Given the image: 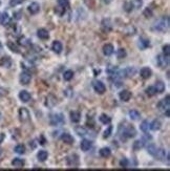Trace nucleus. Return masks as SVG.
<instances>
[{"instance_id": "f257e3e1", "label": "nucleus", "mask_w": 170, "mask_h": 171, "mask_svg": "<svg viewBox=\"0 0 170 171\" xmlns=\"http://www.w3.org/2000/svg\"><path fill=\"white\" fill-rule=\"evenodd\" d=\"M169 29V17L168 16H164V17L160 18L159 20L155 21V23L153 24L152 29L157 32H161L164 33Z\"/></svg>"}, {"instance_id": "f03ea898", "label": "nucleus", "mask_w": 170, "mask_h": 171, "mask_svg": "<svg viewBox=\"0 0 170 171\" xmlns=\"http://www.w3.org/2000/svg\"><path fill=\"white\" fill-rule=\"evenodd\" d=\"M65 122L64 117L62 116L61 113H57V114H52L51 119H49V124L52 126H60L61 124Z\"/></svg>"}, {"instance_id": "7ed1b4c3", "label": "nucleus", "mask_w": 170, "mask_h": 171, "mask_svg": "<svg viewBox=\"0 0 170 171\" xmlns=\"http://www.w3.org/2000/svg\"><path fill=\"white\" fill-rule=\"evenodd\" d=\"M137 136V131L133 128L132 126H127L126 128L123 129V134H122L121 138L122 139H129V138H133V137Z\"/></svg>"}, {"instance_id": "20e7f679", "label": "nucleus", "mask_w": 170, "mask_h": 171, "mask_svg": "<svg viewBox=\"0 0 170 171\" xmlns=\"http://www.w3.org/2000/svg\"><path fill=\"white\" fill-rule=\"evenodd\" d=\"M170 97L167 96L165 99H163L162 101H160L159 104H157V108L160 109V110L164 111L165 112L166 110H169V107H170Z\"/></svg>"}, {"instance_id": "39448f33", "label": "nucleus", "mask_w": 170, "mask_h": 171, "mask_svg": "<svg viewBox=\"0 0 170 171\" xmlns=\"http://www.w3.org/2000/svg\"><path fill=\"white\" fill-rule=\"evenodd\" d=\"M155 158L160 161H165V159H167V161L169 162V154H168L167 151L163 148H157V152H155Z\"/></svg>"}, {"instance_id": "423d86ee", "label": "nucleus", "mask_w": 170, "mask_h": 171, "mask_svg": "<svg viewBox=\"0 0 170 171\" xmlns=\"http://www.w3.org/2000/svg\"><path fill=\"white\" fill-rule=\"evenodd\" d=\"M169 57H166L165 55H159L157 58V62L161 68H165L169 65Z\"/></svg>"}, {"instance_id": "0eeeda50", "label": "nucleus", "mask_w": 170, "mask_h": 171, "mask_svg": "<svg viewBox=\"0 0 170 171\" xmlns=\"http://www.w3.org/2000/svg\"><path fill=\"white\" fill-rule=\"evenodd\" d=\"M32 80V75L27 70H24L20 75V83L22 85H27Z\"/></svg>"}, {"instance_id": "6e6552de", "label": "nucleus", "mask_w": 170, "mask_h": 171, "mask_svg": "<svg viewBox=\"0 0 170 171\" xmlns=\"http://www.w3.org/2000/svg\"><path fill=\"white\" fill-rule=\"evenodd\" d=\"M18 114H19V119L21 122H27V121L29 120V112L26 108H24V107L19 109Z\"/></svg>"}, {"instance_id": "1a4fd4ad", "label": "nucleus", "mask_w": 170, "mask_h": 171, "mask_svg": "<svg viewBox=\"0 0 170 171\" xmlns=\"http://www.w3.org/2000/svg\"><path fill=\"white\" fill-rule=\"evenodd\" d=\"M93 89H95L96 92L99 93V95H103L106 91L105 85H104V83L101 82V81H96V82L93 83Z\"/></svg>"}, {"instance_id": "9d476101", "label": "nucleus", "mask_w": 170, "mask_h": 171, "mask_svg": "<svg viewBox=\"0 0 170 171\" xmlns=\"http://www.w3.org/2000/svg\"><path fill=\"white\" fill-rule=\"evenodd\" d=\"M10 22H11V18H10L9 14L5 13V12L0 13V25L5 26V25L10 24Z\"/></svg>"}, {"instance_id": "9b49d317", "label": "nucleus", "mask_w": 170, "mask_h": 171, "mask_svg": "<svg viewBox=\"0 0 170 171\" xmlns=\"http://www.w3.org/2000/svg\"><path fill=\"white\" fill-rule=\"evenodd\" d=\"M131 96H132L131 92L129 90H127V89H124V90H122L121 92L119 93L120 99H121L122 101H124V102H128L131 99Z\"/></svg>"}, {"instance_id": "f8f14e48", "label": "nucleus", "mask_w": 170, "mask_h": 171, "mask_svg": "<svg viewBox=\"0 0 170 171\" xmlns=\"http://www.w3.org/2000/svg\"><path fill=\"white\" fill-rule=\"evenodd\" d=\"M31 93L26 90H21L19 92V99L22 101L23 103H27L29 100H31Z\"/></svg>"}, {"instance_id": "ddd939ff", "label": "nucleus", "mask_w": 170, "mask_h": 171, "mask_svg": "<svg viewBox=\"0 0 170 171\" xmlns=\"http://www.w3.org/2000/svg\"><path fill=\"white\" fill-rule=\"evenodd\" d=\"M67 165L68 166H78L79 165V159H78L77 154H74V156H71L67 158Z\"/></svg>"}, {"instance_id": "4468645a", "label": "nucleus", "mask_w": 170, "mask_h": 171, "mask_svg": "<svg viewBox=\"0 0 170 171\" xmlns=\"http://www.w3.org/2000/svg\"><path fill=\"white\" fill-rule=\"evenodd\" d=\"M140 75L143 79H149L152 75V71H151L150 68H148V67H143L140 71Z\"/></svg>"}, {"instance_id": "2eb2a0df", "label": "nucleus", "mask_w": 170, "mask_h": 171, "mask_svg": "<svg viewBox=\"0 0 170 171\" xmlns=\"http://www.w3.org/2000/svg\"><path fill=\"white\" fill-rule=\"evenodd\" d=\"M37 35L40 39H42V40H46V39L49 38V32H47V29H39L37 32Z\"/></svg>"}, {"instance_id": "dca6fc26", "label": "nucleus", "mask_w": 170, "mask_h": 171, "mask_svg": "<svg viewBox=\"0 0 170 171\" xmlns=\"http://www.w3.org/2000/svg\"><path fill=\"white\" fill-rule=\"evenodd\" d=\"M52 49L53 51H55L56 54H60L63 49V46H62V43L60 41H54L53 44H52Z\"/></svg>"}, {"instance_id": "f3484780", "label": "nucleus", "mask_w": 170, "mask_h": 171, "mask_svg": "<svg viewBox=\"0 0 170 171\" xmlns=\"http://www.w3.org/2000/svg\"><path fill=\"white\" fill-rule=\"evenodd\" d=\"M61 140L63 141V143H65V144H68V145H71L74 143V138L69 134H67V132H64V134H62V136H61Z\"/></svg>"}, {"instance_id": "a211bd4d", "label": "nucleus", "mask_w": 170, "mask_h": 171, "mask_svg": "<svg viewBox=\"0 0 170 171\" xmlns=\"http://www.w3.org/2000/svg\"><path fill=\"white\" fill-rule=\"evenodd\" d=\"M39 11H40V5L38 4L37 2H33L29 5V12L32 15H35V14H37Z\"/></svg>"}, {"instance_id": "6ab92c4d", "label": "nucleus", "mask_w": 170, "mask_h": 171, "mask_svg": "<svg viewBox=\"0 0 170 171\" xmlns=\"http://www.w3.org/2000/svg\"><path fill=\"white\" fill-rule=\"evenodd\" d=\"M24 164H25L24 160L19 159V158H16L12 161V165H13L15 168H22V167L24 166Z\"/></svg>"}, {"instance_id": "aec40b11", "label": "nucleus", "mask_w": 170, "mask_h": 171, "mask_svg": "<svg viewBox=\"0 0 170 171\" xmlns=\"http://www.w3.org/2000/svg\"><path fill=\"white\" fill-rule=\"evenodd\" d=\"M113 51L115 48H113V44H105L103 46V54L105 56H111L113 54Z\"/></svg>"}, {"instance_id": "412c9836", "label": "nucleus", "mask_w": 170, "mask_h": 171, "mask_svg": "<svg viewBox=\"0 0 170 171\" xmlns=\"http://www.w3.org/2000/svg\"><path fill=\"white\" fill-rule=\"evenodd\" d=\"M37 158L40 162H45L47 160V158H49V153L45 150H40L37 153Z\"/></svg>"}, {"instance_id": "4be33fe9", "label": "nucleus", "mask_w": 170, "mask_h": 171, "mask_svg": "<svg viewBox=\"0 0 170 171\" xmlns=\"http://www.w3.org/2000/svg\"><path fill=\"white\" fill-rule=\"evenodd\" d=\"M149 45H150V42H149L148 39H145V38H140V40H139V47L140 48L145 49V48H147V47H149Z\"/></svg>"}, {"instance_id": "5701e85b", "label": "nucleus", "mask_w": 170, "mask_h": 171, "mask_svg": "<svg viewBox=\"0 0 170 171\" xmlns=\"http://www.w3.org/2000/svg\"><path fill=\"white\" fill-rule=\"evenodd\" d=\"M81 149L83 151H88L89 149L91 148V141L89 140H83L81 142V145H80Z\"/></svg>"}, {"instance_id": "b1692460", "label": "nucleus", "mask_w": 170, "mask_h": 171, "mask_svg": "<svg viewBox=\"0 0 170 171\" xmlns=\"http://www.w3.org/2000/svg\"><path fill=\"white\" fill-rule=\"evenodd\" d=\"M71 120L74 123H78L81 120V113L79 111H71Z\"/></svg>"}, {"instance_id": "393cba45", "label": "nucleus", "mask_w": 170, "mask_h": 171, "mask_svg": "<svg viewBox=\"0 0 170 171\" xmlns=\"http://www.w3.org/2000/svg\"><path fill=\"white\" fill-rule=\"evenodd\" d=\"M144 146H145L144 140H138V141H135V142H133L132 148H133V150L138 151V150H141Z\"/></svg>"}, {"instance_id": "a878e982", "label": "nucleus", "mask_w": 170, "mask_h": 171, "mask_svg": "<svg viewBox=\"0 0 170 171\" xmlns=\"http://www.w3.org/2000/svg\"><path fill=\"white\" fill-rule=\"evenodd\" d=\"M0 65L3 66V67L9 68V67L12 66V60L9 58V57H3V58L0 60Z\"/></svg>"}, {"instance_id": "bb28decb", "label": "nucleus", "mask_w": 170, "mask_h": 171, "mask_svg": "<svg viewBox=\"0 0 170 171\" xmlns=\"http://www.w3.org/2000/svg\"><path fill=\"white\" fill-rule=\"evenodd\" d=\"M135 68H131V67H128V68H126V69H124L123 71H122V73H124V75H122V77H132L133 75L135 73Z\"/></svg>"}, {"instance_id": "cd10ccee", "label": "nucleus", "mask_w": 170, "mask_h": 171, "mask_svg": "<svg viewBox=\"0 0 170 171\" xmlns=\"http://www.w3.org/2000/svg\"><path fill=\"white\" fill-rule=\"evenodd\" d=\"M100 156H102V158H109V156H111V150L109 148H107V147H105V148H102L101 150H100Z\"/></svg>"}, {"instance_id": "c85d7f7f", "label": "nucleus", "mask_w": 170, "mask_h": 171, "mask_svg": "<svg viewBox=\"0 0 170 171\" xmlns=\"http://www.w3.org/2000/svg\"><path fill=\"white\" fill-rule=\"evenodd\" d=\"M128 114H129V118L133 121H137L141 118V113H140L138 110H130L128 112Z\"/></svg>"}, {"instance_id": "c756f323", "label": "nucleus", "mask_w": 170, "mask_h": 171, "mask_svg": "<svg viewBox=\"0 0 170 171\" xmlns=\"http://www.w3.org/2000/svg\"><path fill=\"white\" fill-rule=\"evenodd\" d=\"M141 130L143 131V132H145V134L149 132V130H150V123L146 120L143 121L141 124Z\"/></svg>"}, {"instance_id": "7c9ffc66", "label": "nucleus", "mask_w": 170, "mask_h": 171, "mask_svg": "<svg viewBox=\"0 0 170 171\" xmlns=\"http://www.w3.org/2000/svg\"><path fill=\"white\" fill-rule=\"evenodd\" d=\"M155 87L157 92H159V93H162L163 91H165V84H164L163 82H161V81H157V82L155 83Z\"/></svg>"}, {"instance_id": "2f4dec72", "label": "nucleus", "mask_w": 170, "mask_h": 171, "mask_svg": "<svg viewBox=\"0 0 170 171\" xmlns=\"http://www.w3.org/2000/svg\"><path fill=\"white\" fill-rule=\"evenodd\" d=\"M102 29H103L104 32H109L111 29V23L108 19L103 20V22H102Z\"/></svg>"}, {"instance_id": "473e14b6", "label": "nucleus", "mask_w": 170, "mask_h": 171, "mask_svg": "<svg viewBox=\"0 0 170 171\" xmlns=\"http://www.w3.org/2000/svg\"><path fill=\"white\" fill-rule=\"evenodd\" d=\"M99 119H100V122L103 123V124H105V125L110 124V122H111L110 117H108L107 114H101Z\"/></svg>"}, {"instance_id": "72a5a7b5", "label": "nucleus", "mask_w": 170, "mask_h": 171, "mask_svg": "<svg viewBox=\"0 0 170 171\" xmlns=\"http://www.w3.org/2000/svg\"><path fill=\"white\" fill-rule=\"evenodd\" d=\"M161 122H160L159 120H155L152 123H150V129H152V130L157 131L159 130L160 128H161Z\"/></svg>"}, {"instance_id": "f704fd0d", "label": "nucleus", "mask_w": 170, "mask_h": 171, "mask_svg": "<svg viewBox=\"0 0 170 171\" xmlns=\"http://www.w3.org/2000/svg\"><path fill=\"white\" fill-rule=\"evenodd\" d=\"M15 152L16 153H18V154H23V153H25V147H24V145H21V144H19V145H17V146L15 147Z\"/></svg>"}, {"instance_id": "c9c22d12", "label": "nucleus", "mask_w": 170, "mask_h": 171, "mask_svg": "<svg viewBox=\"0 0 170 171\" xmlns=\"http://www.w3.org/2000/svg\"><path fill=\"white\" fill-rule=\"evenodd\" d=\"M157 147L155 146V145L151 144V145H149V146H147L148 153L151 154L152 156H155V152H157Z\"/></svg>"}, {"instance_id": "e433bc0d", "label": "nucleus", "mask_w": 170, "mask_h": 171, "mask_svg": "<svg viewBox=\"0 0 170 171\" xmlns=\"http://www.w3.org/2000/svg\"><path fill=\"white\" fill-rule=\"evenodd\" d=\"M63 78H64L65 81H71V79L74 78V73L73 70H66L63 75Z\"/></svg>"}, {"instance_id": "4c0bfd02", "label": "nucleus", "mask_w": 170, "mask_h": 171, "mask_svg": "<svg viewBox=\"0 0 170 171\" xmlns=\"http://www.w3.org/2000/svg\"><path fill=\"white\" fill-rule=\"evenodd\" d=\"M76 132H77L79 136H85V134H87V130L84 127H81V126H79V127H76Z\"/></svg>"}, {"instance_id": "58836bf2", "label": "nucleus", "mask_w": 170, "mask_h": 171, "mask_svg": "<svg viewBox=\"0 0 170 171\" xmlns=\"http://www.w3.org/2000/svg\"><path fill=\"white\" fill-rule=\"evenodd\" d=\"M146 93H147L148 97H153L157 93V90H155V86H150L148 87L147 89H146Z\"/></svg>"}, {"instance_id": "ea45409f", "label": "nucleus", "mask_w": 170, "mask_h": 171, "mask_svg": "<svg viewBox=\"0 0 170 171\" xmlns=\"http://www.w3.org/2000/svg\"><path fill=\"white\" fill-rule=\"evenodd\" d=\"M126 55H127V53H126V51L124 48L118 49L117 56H118V58H119V59H124L126 57Z\"/></svg>"}, {"instance_id": "a19ab883", "label": "nucleus", "mask_w": 170, "mask_h": 171, "mask_svg": "<svg viewBox=\"0 0 170 171\" xmlns=\"http://www.w3.org/2000/svg\"><path fill=\"white\" fill-rule=\"evenodd\" d=\"M18 43H19L20 45H22V46H27V45L31 44V42H29V39H26V38H24V37L20 38L19 42H18Z\"/></svg>"}, {"instance_id": "79ce46f5", "label": "nucleus", "mask_w": 170, "mask_h": 171, "mask_svg": "<svg viewBox=\"0 0 170 171\" xmlns=\"http://www.w3.org/2000/svg\"><path fill=\"white\" fill-rule=\"evenodd\" d=\"M133 7H135V5H133V3L131 2V1L130 2H126L125 4H124V10L129 13V12H131L133 10Z\"/></svg>"}, {"instance_id": "37998d69", "label": "nucleus", "mask_w": 170, "mask_h": 171, "mask_svg": "<svg viewBox=\"0 0 170 171\" xmlns=\"http://www.w3.org/2000/svg\"><path fill=\"white\" fill-rule=\"evenodd\" d=\"M55 13L57 14V15H59V16H63L64 15V13H65V7H57L55 9Z\"/></svg>"}, {"instance_id": "c03bdc74", "label": "nucleus", "mask_w": 170, "mask_h": 171, "mask_svg": "<svg viewBox=\"0 0 170 171\" xmlns=\"http://www.w3.org/2000/svg\"><path fill=\"white\" fill-rule=\"evenodd\" d=\"M7 46L14 53H19V49H18V46L16 44H14L13 42H7Z\"/></svg>"}, {"instance_id": "a18cd8bd", "label": "nucleus", "mask_w": 170, "mask_h": 171, "mask_svg": "<svg viewBox=\"0 0 170 171\" xmlns=\"http://www.w3.org/2000/svg\"><path fill=\"white\" fill-rule=\"evenodd\" d=\"M58 4L62 7H69V0H58Z\"/></svg>"}, {"instance_id": "49530a36", "label": "nucleus", "mask_w": 170, "mask_h": 171, "mask_svg": "<svg viewBox=\"0 0 170 171\" xmlns=\"http://www.w3.org/2000/svg\"><path fill=\"white\" fill-rule=\"evenodd\" d=\"M143 15L145 16L146 18H150V17H152V11H151V10L149 9V7H147V9L144 10Z\"/></svg>"}, {"instance_id": "de8ad7c7", "label": "nucleus", "mask_w": 170, "mask_h": 171, "mask_svg": "<svg viewBox=\"0 0 170 171\" xmlns=\"http://www.w3.org/2000/svg\"><path fill=\"white\" fill-rule=\"evenodd\" d=\"M111 131H113V126H109L108 128L104 131V134H103L104 138H105V139L109 138V137H110V134H111Z\"/></svg>"}, {"instance_id": "09e8293b", "label": "nucleus", "mask_w": 170, "mask_h": 171, "mask_svg": "<svg viewBox=\"0 0 170 171\" xmlns=\"http://www.w3.org/2000/svg\"><path fill=\"white\" fill-rule=\"evenodd\" d=\"M163 55H165L166 57H169V54H170V46L168 44L164 45L163 46Z\"/></svg>"}, {"instance_id": "8fccbe9b", "label": "nucleus", "mask_w": 170, "mask_h": 171, "mask_svg": "<svg viewBox=\"0 0 170 171\" xmlns=\"http://www.w3.org/2000/svg\"><path fill=\"white\" fill-rule=\"evenodd\" d=\"M120 166L122 167V168H126V167L128 166V160L125 158H123L121 161H120Z\"/></svg>"}, {"instance_id": "3c124183", "label": "nucleus", "mask_w": 170, "mask_h": 171, "mask_svg": "<svg viewBox=\"0 0 170 171\" xmlns=\"http://www.w3.org/2000/svg\"><path fill=\"white\" fill-rule=\"evenodd\" d=\"M21 2H23V0H11V1H10V5H11V7H16V5Z\"/></svg>"}, {"instance_id": "603ef678", "label": "nucleus", "mask_w": 170, "mask_h": 171, "mask_svg": "<svg viewBox=\"0 0 170 171\" xmlns=\"http://www.w3.org/2000/svg\"><path fill=\"white\" fill-rule=\"evenodd\" d=\"M7 93V89L2 88V87H0V96H5Z\"/></svg>"}, {"instance_id": "864d4df0", "label": "nucleus", "mask_w": 170, "mask_h": 171, "mask_svg": "<svg viewBox=\"0 0 170 171\" xmlns=\"http://www.w3.org/2000/svg\"><path fill=\"white\" fill-rule=\"evenodd\" d=\"M135 7L139 9L140 7H142V0H135Z\"/></svg>"}, {"instance_id": "5fc2aeb1", "label": "nucleus", "mask_w": 170, "mask_h": 171, "mask_svg": "<svg viewBox=\"0 0 170 171\" xmlns=\"http://www.w3.org/2000/svg\"><path fill=\"white\" fill-rule=\"evenodd\" d=\"M3 139H4V134H0V143L2 142Z\"/></svg>"}, {"instance_id": "6e6d98bb", "label": "nucleus", "mask_w": 170, "mask_h": 171, "mask_svg": "<svg viewBox=\"0 0 170 171\" xmlns=\"http://www.w3.org/2000/svg\"><path fill=\"white\" fill-rule=\"evenodd\" d=\"M103 1L106 3V4H108V3H110L111 1H113V0H103Z\"/></svg>"}, {"instance_id": "4d7b16f0", "label": "nucleus", "mask_w": 170, "mask_h": 171, "mask_svg": "<svg viewBox=\"0 0 170 171\" xmlns=\"http://www.w3.org/2000/svg\"><path fill=\"white\" fill-rule=\"evenodd\" d=\"M0 156H1V149H0Z\"/></svg>"}, {"instance_id": "13d9d810", "label": "nucleus", "mask_w": 170, "mask_h": 171, "mask_svg": "<svg viewBox=\"0 0 170 171\" xmlns=\"http://www.w3.org/2000/svg\"><path fill=\"white\" fill-rule=\"evenodd\" d=\"M0 5H1V0H0Z\"/></svg>"}]
</instances>
